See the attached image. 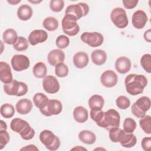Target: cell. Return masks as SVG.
Segmentation results:
<instances>
[{
    "mask_svg": "<svg viewBox=\"0 0 151 151\" xmlns=\"http://www.w3.org/2000/svg\"><path fill=\"white\" fill-rule=\"evenodd\" d=\"M89 12L88 5L84 2L68 5L65 11V14H68L75 17L77 20L86 16Z\"/></svg>",
    "mask_w": 151,
    "mask_h": 151,
    "instance_id": "cell-9",
    "label": "cell"
},
{
    "mask_svg": "<svg viewBox=\"0 0 151 151\" xmlns=\"http://www.w3.org/2000/svg\"><path fill=\"white\" fill-rule=\"evenodd\" d=\"M118 81L117 74L113 70H107L104 71L100 76L101 84L107 88L114 87Z\"/></svg>",
    "mask_w": 151,
    "mask_h": 151,
    "instance_id": "cell-14",
    "label": "cell"
},
{
    "mask_svg": "<svg viewBox=\"0 0 151 151\" xmlns=\"http://www.w3.org/2000/svg\"><path fill=\"white\" fill-rule=\"evenodd\" d=\"M139 1L136 0H123L122 1V3L123 4L124 7L127 9H131L135 8Z\"/></svg>",
    "mask_w": 151,
    "mask_h": 151,
    "instance_id": "cell-44",
    "label": "cell"
},
{
    "mask_svg": "<svg viewBox=\"0 0 151 151\" xmlns=\"http://www.w3.org/2000/svg\"><path fill=\"white\" fill-rule=\"evenodd\" d=\"M63 110V104L61 102L56 99L49 100L46 107L40 110L41 113L45 116H51L52 115H58Z\"/></svg>",
    "mask_w": 151,
    "mask_h": 151,
    "instance_id": "cell-12",
    "label": "cell"
},
{
    "mask_svg": "<svg viewBox=\"0 0 151 151\" xmlns=\"http://www.w3.org/2000/svg\"><path fill=\"white\" fill-rule=\"evenodd\" d=\"M71 150H87V149H86L85 147H83L81 146H77L71 149Z\"/></svg>",
    "mask_w": 151,
    "mask_h": 151,
    "instance_id": "cell-49",
    "label": "cell"
},
{
    "mask_svg": "<svg viewBox=\"0 0 151 151\" xmlns=\"http://www.w3.org/2000/svg\"><path fill=\"white\" fill-rule=\"evenodd\" d=\"M32 99L34 105L38 108L40 110L44 109L49 101L48 97L42 93H35Z\"/></svg>",
    "mask_w": 151,
    "mask_h": 151,
    "instance_id": "cell-29",
    "label": "cell"
},
{
    "mask_svg": "<svg viewBox=\"0 0 151 151\" xmlns=\"http://www.w3.org/2000/svg\"><path fill=\"white\" fill-rule=\"evenodd\" d=\"M147 84V79L142 74H130L126 77L124 80L126 90L132 96H137L143 93Z\"/></svg>",
    "mask_w": 151,
    "mask_h": 151,
    "instance_id": "cell-2",
    "label": "cell"
},
{
    "mask_svg": "<svg viewBox=\"0 0 151 151\" xmlns=\"http://www.w3.org/2000/svg\"><path fill=\"white\" fill-rule=\"evenodd\" d=\"M140 65L144 70L147 73H151V55L150 54H145L140 58Z\"/></svg>",
    "mask_w": 151,
    "mask_h": 151,
    "instance_id": "cell-36",
    "label": "cell"
},
{
    "mask_svg": "<svg viewBox=\"0 0 151 151\" xmlns=\"http://www.w3.org/2000/svg\"><path fill=\"white\" fill-rule=\"evenodd\" d=\"M10 136L6 130H0V150H2L9 142Z\"/></svg>",
    "mask_w": 151,
    "mask_h": 151,
    "instance_id": "cell-42",
    "label": "cell"
},
{
    "mask_svg": "<svg viewBox=\"0 0 151 151\" xmlns=\"http://www.w3.org/2000/svg\"><path fill=\"white\" fill-rule=\"evenodd\" d=\"M106 52L101 49H96L94 50L91 54V61L96 65H103L107 60Z\"/></svg>",
    "mask_w": 151,
    "mask_h": 151,
    "instance_id": "cell-25",
    "label": "cell"
},
{
    "mask_svg": "<svg viewBox=\"0 0 151 151\" xmlns=\"http://www.w3.org/2000/svg\"><path fill=\"white\" fill-rule=\"evenodd\" d=\"M18 18L21 21L29 20L32 16L33 11L32 8L27 5H21L17 9V12Z\"/></svg>",
    "mask_w": 151,
    "mask_h": 151,
    "instance_id": "cell-26",
    "label": "cell"
},
{
    "mask_svg": "<svg viewBox=\"0 0 151 151\" xmlns=\"http://www.w3.org/2000/svg\"><path fill=\"white\" fill-rule=\"evenodd\" d=\"M65 60V54L61 49H54L50 51L47 55V60L48 63L55 66L60 63H64Z\"/></svg>",
    "mask_w": 151,
    "mask_h": 151,
    "instance_id": "cell-17",
    "label": "cell"
},
{
    "mask_svg": "<svg viewBox=\"0 0 151 151\" xmlns=\"http://www.w3.org/2000/svg\"><path fill=\"white\" fill-rule=\"evenodd\" d=\"M7 2L12 5H16L21 2V0H7Z\"/></svg>",
    "mask_w": 151,
    "mask_h": 151,
    "instance_id": "cell-48",
    "label": "cell"
},
{
    "mask_svg": "<svg viewBox=\"0 0 151 151\" xmlns=\"http://www.w3.org/2000/svg\"><path fill=\"white\" fill-rule=\"evenodd\" d=\"M32 73L38 78H44L47 73V66L43 62H38L32 68Z\"/></svg>",
    "mask_w": 151,
    "mask_h": 151,
    "instance_id": "cell-30",
    "label": "cell"
},
{
    "mask_svg": "<svg viewBox=\"0 0 151 151\" xmlns=\"http://www.w3.org/2000/svg\"><path fill=\"white\" fill-rule=\"evenodd\" d=\"M42 87L44 90L48 94L57 93L60 88V83L57 78L53 76H46L42 80Z\"/></svg>",
    "mask_w": 151,
    "mask_h": 151,
    "instance_id": "cell-13",
    "label": "cell"
},
{
    "mask_svg": "<svg viewBox=\"0 0 151 151\" xmlns=\"http://www.w3.org/2000/svg\"><path fill=\"white\" fill-rule=\"evenodd\" d=\"M12 131L19 134L21 138L25 140L32 139L35 134L34 129L25 120L16 117L13 119L10 123Z\"/></svg>",
    "mask_w": 151,
    "mask_h": 151,
    "instance_id": "cell-3",
    "label": "cell"
},
{
    "mask_svg": "<svg viewBox=\"0 0 151 151\" xmlns=\"http://www.w3.org/2000/svg\"><path fill=\"white\" fill-rule=\"evenodd\" d=\"M29 46L28 41L24 37H18L16 42L13 45V48L17 51H24L28 49Z\"/></svg>",
    "mask_w": 151,
    "mask_h": 151,
    "instance_id": "cell-34",
    "label": "cell"
},
{
    "mask_svg": "<svg viewBox=\"0 0 151 151\" xmlns=\"http://www.w3.org/2000/svg\"><path fill=\"white\" fill-rule=\"evenodd\" d=\"M4 90L9 96L21 97L27 93L28 88L26 83L18 81L17 80H13L9 83L4 84Z\"/></svg>",
    "mask_w": 151,
    "mask_h": 151,
    "instance_id": "cell-5",
    "label": "cell"
},
{
    "mask_svg": "<svg viewBox=\"0 0 151 151\" xmlns=\"http://www.w3.org/2000/svg\"><path fill=\"white\" fill-rule=\"evenodd\" d=\"M117 107L122 110H126L130 106V101L128 97L125 96H120L116 100Z\"/></svg>",
    "mask_w": 151,
    "mask_h": 151,
    "instance_id": "cell-38",
    "label": "cell"
},
{
    "mask_svg": "<svg viewBox=\"0 0 151 151\" xmlns=\"http://www.w3.org/2000/svg\"><path fill=\"white\" fill-rule=\"evenodd\" d=\"M11 64L15 71H22L27 70L30 65L29 58L23 54H15L11 60Z\"/></svg>",
    "mask_w": 151,
    "mask_h": 151,
    "instance_id": "cell-11",
    "label": "cell"
},
{
    "mask_svg": "<svg viewBox=\"0 0 151 151\" xmlns=\"http://www.w3.org/2000/svg\"><path fill=\"white\" fill-rule=\"evenodd\" d=\"M48 38L47 32L43 29H34L28 35V42L31 45L44 42Z\"/></svg>",
    "mask_w": 151,
    "mask_h": 151,
    "instance_id": "cell-16",
    "label": "cell"
},
{
    "mask_svg": "<svg viewBox=\"0 0 151 151\" xmlns=\"http://www.w3.org/2000/svg\"><path fill=\"white\" fill-rule=\"evenodd\" d=\"M141 146L145 151H150L151 150V137H145L142 139Z\"/></svg>",
    "mask_w": 151,
    "mask_h": 151,
    "instance_id": "cell-43",
    "label": "cell"
},
{
    "mask_svg": "<svg viewBox=\"0 0 151 151\" xmlns=\"http://www.w3.org/2000/svg\"><path fill=\"white\" fill-rule=\"evenodd\" d=\"M74 119L79 123H85L88 118V110L81 106H77L73 112Z\"/></svg>",
    "mask_w": 151,
    "mask_h": 151,
    "instance_id": "cell-24",
    "label": "cell"
},
{
    "mask_svg": "<svg viewBox=\"0 0 151 151\" xmlns=\"http://www.w3.org/2000/svg\"><path fill=\"white\" fill-rule=\"evenodd\" d=\"M17 111L20 114H27L32 109V103L28 99H22L17 101L15 105Z\"/></svg>",
    "mask_w": 151,
    "mask_h": 151,
    "instance_id": "cell-22",
    "label": "cell"
},
{
    "mask_svg": "<svg viewBox=\"0 0 151 151\" xmlns=\"http://www.w3.org/2000/svg\"><path fill=\"white\" fill-rule=\"evenodd\" d=\"M110 19L113 24L120 29L125 28L129 24L126 11L120 7L115 8L111 11Z\"/></svg>",
    "mask_w": 151,
    "mask_h": 151,
    "instance_id": "cell-8",
    "label": "cell"
},
{
    "mask_svg": "<svg viewBox=\"0 0 151 151\" xmlns=\"http://www.w3.org/2000/svg\"><path fill=\"white\" fill-rule=\"evenodd\" d=\"M64 6V2L63 0H51L50 2V8L54 12H59Z\"/></svg>",
    "mask_w": 151,
    "mask_h": 151,
    "instance_id": "cell-41",
    "label": "cell"
},
{
    "mask_svg": "<svg viewBox=\"0 0 151 151\" xmlns=\"http://www.w3.org/2000/svg\"><path fill=\"white\" fill-rule=\"evenodd\" d=\"M81 40L91 47H97L104 41L103 35L98 32H84L80 37Z\"/></svg>",
    "mask_w": 151,
    "mask_h": 151,
    "instance_id": "cell-10",
    "label": "cell"
},
{
    "mask_svg": "<svg viewBox=\"0 0 151 151\" xmlns=\"http://www.w3.org/2000/svg\"><path fill=\"white\" fill-rule=\"evenodd\" d=\"M20 150H27V151H38V148L34 145H27L20 149Z\"/></svg>",
    "mask_w": 151,
    "mask_h": 151,
    "instance_id": "cell-45",
    "label": "cell"
},
{
    "mask_svg": "<svg viewBox=\"0 0 151 151\" xmlns=\"http://www.w3.org/2000/svg\"><path fill=\"white\" fill-rule=\"evenodd\" d=\"M78 137L80 142L87 145H93L96 140V134L93 132L88 130H83L80 131Z\"/></svg>",
    "mask_w": 151,
    "mask_h": 151,
    "instance_id": "cell-27",
    "label": "cell"
},
{
    "mask_svg": "<svg viewBox=\"0 0 151 151\" xmlns=\"http://www.w3.org/2000/svg\"><path fill=\"white\" fill-rule=\"evenodd\" d=\"M73 61L74 66L77 68H83L86 67L89 61V58L87 54L83 51L76 52L73 57Z\"/></svg>",
    "mask_w": 151,
    "mask_h": 151,
    "instance_id": "cell-20",
    "label": "cell"
},
{
    "mask_svg": "<svg viewBox=\"0 0 151 151\" xmlns=\"http://www.w3.org/2000/svg\"><path fill=\"white\" fill-rule=\"evenodd\" d=\"M18 37L17 31L12 28H8L5 30L2 35L4 42L8 45H14Z\"/></svg>",
    "mask_w": 151,
    "mask_h": 151,
    "instance_id": "cell-28",
    "label": "cell"
},
{
    "mask_svg": "<svg viewBox=\"0 0 151 151\" xmlns=\"http://www.w3.org/2000/svg\"><path fill=\"white\" fill-rule=\"evenodd\" d=\"M139 125L143 131L148 134H151V117L149 115H145L140 118Z\"/></svg>",
    "mask_w": 151,
    "mask_h": 151,
    "instance_id": "cell-33",
    "label": "cell"
},
{
    "mask_svg": "<svg viewBox=\"0 0 151 151\" xmlns=\"http://www.w3.org/2000/svg\"><path fill=\"white\" fill-rule=\"evenodd\" d=\"M115 68L120 74H126L131 68L132 63L130 60L124 56L120 57L115 61Z\"/></svg>",
    "mask_w": 151,
    "mask_h": 151,
    "instance_id": "cell-18",
    "label": "cell"
},
{
    "mask_svg": "<svg viewBox=\"0 0 151 151\" xmlns=\"http://www.w3.org/2000/svg\"><path fill=\"white\" fill-rule=\"evenodd\" d=\"M42 25L47 30L54 31L58 27V21L57 19L53 17H48L44 19Z\"/></svg>",
    "mask_w": 151,
    "mask_h": 151,
    "instance_id": "cell-31",
    "label": "cell"
},
{
    "mask_svg": "<svg viewBox=\"0 0 151 151\" xmlns=\"http://www.w3.org/2000/svg\"><path fill=\"white\" fill-rule=\"evenodd\" d=\"M137 142V138L133 133H126L124 130L123 131L119 143H120L122 146L126 148H130L133 147Z\"/></svg>",
    "mask_w": 151,
    "mask_h": 151,
    "instance_id": "cell-21",
    "label": "cell"
},
{
    "mask_svg": "<svg viewBox=\"0 0 151 151\" xmlns=\"http://www.w3.org/2000/svg\"><path fill=\"white\" fill-rule=\"evenodd\" d=\"M123 130L119 127H113L109 130V136L110 140L113 143H118L120 137Z\"/></svg>",
    "mask_w": 151,
    "mask_h": 151,
    "instance_id": "cell-39",
    "label": "cell"
},
{
    "mask_svg": "<svg viewBox=\"0 0 151 151\" xmlns=\"http://www.w3.org/2000/svg\"><path fill=\"white\" fill-rule=\"evenodd\" d=\"M88 104L91 110L99 111L102 110L104 104V100L101 96L94 94L89 98Z\"/></svg>",
    "mask_w": 151,
    "mask_h": 151,
    "instance_id": "cell-23",
    "label": "cell"
},
{
    "mask_svg": "<svg viewBox=\"0 0 151 151\" xmlns=\"http://www.w3.org/2000/svg\"><path fill=\"white\" fill-rule=\"evenodd\" d=\"M136 126L137 124L136 121L131 117L126 118L123 122V130L126 133H133V132L135 130Z\"/></svg>",
    "mask_w": 151,
    "mask_h": 151,
    "instance_id": "cell-35",
    "label": "cell"
},
{
    "mask_svg": "<svg viewBox=\"0 0 151 151\" xmlns=\"http://www.w3.org/2000/svg\"><path fill=\"white\" fill-rule=\"evenodd\" d=\"M39 138L41 143L49 150H56L60 146L61 142L59 137L51 130H42L40 134Z\"/></svg>",
    "mask_w": 151,
    "mask_h": 151,
    "instance_id": "cell-4",
    "label": "cell"
},
{
    "mask_svg": "<svg viewBox=\"0 0 151 151\" xmlns=\"http://www.w3.org/2000/svg\"><path fill=\"white\" fill-rule=\"evenodd\" d=\"M143 38L147 42H151V29H149L145 32L143 34Z\"/></svg>",
    "mask_w": 151,
    "mask_h": 151,
    "instance_id": "cell-46",
    "label": "cell"
},
{
    "mask_svg": "<svg viewBox=\"0 0 151 151\" xmlns=\"http://www.w3.org/2000/svg\"><path fill=\"white\" fill-rule=\"evenodd\" d=\"M68 66L64 63H60L55 66V74L60 78H63L68 74Z\"/></svg>",
    "mask_w": 151,
    "mask_h": 151,
    "instance_id": "cell-37",
    "label": "cell"
},
{
    "mask_svg": "<svg viewBox=\"0 0 151 151\" xmlns=\"http://www.w3.org/2000/svg\"><path fill=\"white\" fill-rule=\"evenodd\" d=\"M7 129V124L6 123L2 120L0 121V130H6Z\"/></svg>",
    "mask_w": 151,
    "mask_h": 151,
    "instance_id": "cell-47",
    "label": "cell"
},
{
    "mask_svg": "<svg viewBox=\"0 0 151 151\" xmlns=\"http://www.w3.org/2000/svg\"><path fill=\"white\" fill-rule=\"evenodd\" d=\"M0 113L1 116L5 119L11 118L15 114L14 107L9 103H5L1 106Z\"/></svg>",
    "mask_w": 151,
    "mask_h": 151,
    "instance_id": "cell-32",
    "label": "cell"
},
{
    "mask_svg": "<svg viewBox=\"0 0 151 151\" xmlns=\"http://www.w3.org/2000/svg\"><path fill=\"white\" fill-rule=\"evenodd\" d=\"M0 80L4 84L9 83L13 80L11 68L9 65L4 61L0 62Z\"/></svg>",
    "mask_w": 151,
    "mask_h": 151,
    "instance_id": "cell-19",
    "label": "cell"
},
{
    "mask_svg": "<svg viewBox=\"0 0 151 151\" xmlns=\"http://www.w3.org/2000/svg\"><path fill=\"white\" fill-rule=\"evenodd\" d=\"M150 99L147 96L139 98L131 106L132 114L137 118H142L150 108Z\"/></svg>",
    "mask_w": 151,
    "mask_h": 151,
    "instance_id": "cell-6",
    "label": "cell"
},
{
    "mask_svg": "<svg viewBox=\"0 0 151 151\" xmlns=\"http://www.w3.org/2000/svg\"><path fill=\"white\" fill-rule=\"evenodd\" d=\"M28 1L33 4H38L42 2V1Z\"/></svg>",
    "mask_w": 151,
    "mask_h": 151,
    "instance_id": "cell-50",
    "label": "cell"
},
{
    "mask_svg": "<svg viewBox=\"0 0 151 151\" xmlns=\"http://www.w3.org/2000/svg\"><path fill=\"white\" fill-rule=\"evenodd\" d=\"M55 44L59 49H64L69 45L70 39L65 35H60L56 38Z\"/></svg>",
    "mask_w": 151,
    "mask_h": 151,
    "instance_id": "cell-40",
    "label": "cell"
},
{
    "mask_svg": "<svg viewBox=\"0 0 151 151\" xmlns=\"http://www.w3.org/2000/svg\"><path fill=\"white\" fill-rule=\"evenodd\" d=\"M147 21V15L146 12L143 10H137L133 13L132 15V25L136 29H141L145 27Z\"/></svg>",
    "mask_w": 151,
    "mask_h": 151,
    "instance_id": "cell-15",
    "label": "cell"
},
{
    "mask_svg": "<svg viewBox=\"0 0 151 151\" xmlns=\"http://www.w3.org/2000/svg\"><path fill=\"white\" fill-rule=\"evenodd\" d=\"M77 19L72 15L65 14L61 21L63 32L68 36H75L80 31V27Z\"/></svg>",
    "mask_w": 151,
    "mask_h": 151,
    "instance_id": "cell-7",
    "label": "cell"
},
{
    "mask_svg": "<svg viewBox=\"0 0 151 151\" xmlns=\"http://www.w3.org/2000/svg\"><path fill=\"white\" fill-rule=\"evenodd\" d=\"M90 116L98 126L107 130L113 127H119L120 126V116L115 109H110L105 112L102 110H90Z\"/></svg>",
    "mask_w": 151,
    "mask_h": 151,
    "instance_id": "cell-1",
    "label": "cell"
}]
</instances>
